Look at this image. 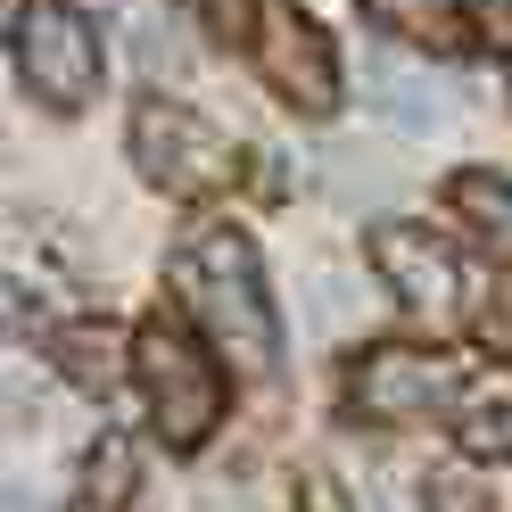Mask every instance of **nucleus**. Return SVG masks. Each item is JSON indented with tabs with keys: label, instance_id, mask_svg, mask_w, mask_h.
<instances>
[{
	"label": "nucleus",
	"instance_id": "1",
	"mask_svg": "<svg viewBox=\"0 0 512 512\" xmlns=\"http://www.w3.org/2000/svg\"><path fill=\"white\" fill-rule=\"evenodd\" d=\"M174 281H182L190 314L207 323L215 356H232L248 380H265L273 356H281V331H273V298H265V273H256V248L232 223H215V232H199L174 256Z\"/></svg>",
	"mask_w": 512,
	"mask_h": 512
},
{
	"label": "nucleus",
	"instance_id": "2",
	"mask_svg": "<svg viewBox=\"0 0 512 512\" xmlns=\"http://www.w3.org/2000/svg\"><path fill=\"white\" fill-rule=\"evenodd\" d=\"M133 380H141L149 422H157L166 446H199V438L223 422V372H215V356H199L190 331H174V323H149V331L133 339Z\"/></svg>",
	"mask_w": 512,
	"mask_h": 512
},
{
	"label": "nucleus",
	"instance_id": "3",
	"mask_svg": "<svg viewBox=\"0 0 512 512\" xmlns=\"http://www.w3.org/2000/svg\"><path fill=\"white\" fill-rule=\"evenodd\" d=\"M133 157H141V174L166 190V199H207V190H223L240 174L232 141L182 100H141L133 108Z\"/></svg>",
	"mask_w": 512,
	"mask_h": 512
},
{
	"label": "nucleus",
	"instance_id": "4",
	"mask_svg": "<svg viewBox=\"0 0 512 512\" xmlns=\"http://www.w3.org/2000/svg\"><path fill=\"white\" fill-rule=\"evenodd\" d=\"M9 42H17V75L34 83L42 108H83L100 91V25L67 0H25Z\"/></svg>",
	"mask_w": 512,
	"mask_h": 512
},
{
	"label": "nucleus",
	"instance_id": "5",
	"mask_svg": "<svg viewBox=\"0 0 512 512\" xmlns=\"http://www.w3.org/2000/svg\"><path fill=\"white\" fill-rule=\"evenodd\" d=\"M256 67H265V83H273L298 116H331V108H339L331 34L298 9V0H265V9H256Z\"/></svg>",
	"mask_w": 512,
	"mask_h": 512
},
{
	"label": "nucleus",
	"instance_id": "6",
	"mask_svg": "<svg viewBox=\"0 0 512 512\" xmlns=\"http://www.w3.org/2000/svg\"><path fill=\"white\" fill-rule=\"evenodd\" d=\"M455 397H463V356H430V347H372L347 372V405L364 422H430Z\"/></svg>",
	"mask_w": 512,
	"mask_h": 512
},
{
	"label": "nucleus",
	"instance_id": "7",
	"mask_svg": "<svg viewBox=\"0 0 512 512\" xmlns=\"http://www.w3.org/2000/svg\"><path fill=\"white\" fill-rule=\"evenodd\" d=\"M372 273L413 306V314H455L463 306V265L430 223H380L372 232Z\"/></svg>",
	"mask_w": 512,
	"mask_h": 512
},
{
	"label": "nucleus",
	"instance_id": "8",
	"mask_svg": "<svg viewBox=\"0 0 512 512\" xmlns=\"http://www.w3.org/2000/svg\"><path fill=\"white\" fill-rule=\"evenodd\" d=\"M455 215L471 223V240L496 256V265H512V182L504 174H455Z\"/></svg>",
	"mask_w": 512,
	"mask_h": 512
},
{
	"label": "nucleus",
	"instance_id": "9",
	"mask_svg": "<svg viewBox=\"0 0 512 512\" xmlns=\"http://www.w3.org/2000/svg\"><path fill=\"white\" fill-rule=\"evenodd\" d=\"M463 455H488V463L512 455V372L463 380Z\"/></svg>",
	"mask_w": 512,
	"mask_h": 512
},
{
	"label": "nucleus",
	"instance_id": "10",
	"mask_svg": "<svg viewBox=\"0 0 512 512\" xmlns=\"http://www.w3.org/2000/svg\"><path fill=\"white\" fill-rule=\"evenodd\" d=\"M364 17L389 25V34H405V42H422V50H463L471 42L455 0H364Z\"/></svg>",
	"mask_w": 512,
	"mask_h": 512
},
{
	"label": "nucleus",
	"instance_id": "11",
	"mask_svg": "<svg viewBox=\"0 0 512 512\" xmlns=\"http://www.w3.org/2000/svg\"><path fill=\"white\" fill-rule=\"evenodd\" d=\"M50 347H58V372H67L75 389H116L124 364H116V331L108 323H67Z\"/></svg>",
	"mask_w": 512,
	"mask_h": 512
},
{
	"label": "nucleus",
	"instance_id": "12",
	"mask_svg": "<svg viewBox=\"0 0 512 512\" xmlns=\"http://www.w3.org/2000/svg\"><path fill=\"white\" fill-rule=\"evenodd\" d=\"M364 83H372V108L389 116V124H405V133H422V124L438 116V108L422 100V83H413L405 67H389V58H364Z\"/></svg>",
	"mask_w": 512,
	"mask_h": 512
},
{
	"label": "nucleus",
	"instance_id": "13",
	"mask_svg": "<svg viewBox=\"0 0 512 512\" xmlns=\"http://www.w3.org/2000/svg\"><path fill=\"white\" fill-rule=\"evenodd\" d=\"M124 488H133V446H124V438H108L100 455H91V496H83V504L116 512V496H124Z\"/></svg>",
	"mask_w": 512,
	"mask_h": 512
},
{
	"label": "nucleus",
	"instance_id": "14",
	"mask_svg": "<svg viewBox=\"0 0 512 512\" xmlns=\"http://www.w3.org/2000/svg\"><path fill=\"white\" fill-rule=\"evenodd\" d=\"M298 512H356V504H347V488H339L331 471H306L298 479Z\"/></svg>",
	"mask_w": 512,
	"mask_h": 512
},
{
	"label": "nucleus",
	"instance_id": "15",
	"mask_svg": "<svg viewBox=\"0 0 512 512\" xmlns=\"http://www.w3.org/2000/svg\"><path fill=\"white\" fill-rule=\"evenodd\" d=\"M0 323H9V331H34V323H42V306H25L17 281H0Z\"/></svg>",
	"mask_w": 512,
	"mask_h": 512
},
{
	"label": "nucleus",
	"instance_id": "16",
	"mask_svg": "<svg viewBox=\"0 0 512 512\" xmlns=\"http://www.w3.org/2000/svg\"><path fill=\"white\" fill-rule=\"evenodd\" d=\"M430 504L438 512H479V496L463 488V479H430Z\"/></svg>",
	"mask_w": 512,
	"mask_h": 512
},
{
	"label": "nucleus",
	"instance_id": "17",
	"mask_svg": "<svg viewBox=\"0 0 512 512\" xmlns=\"http://www.w3.org/2000/svg\"><path fill=\"white\" fill-rule=\"evenodd\" d=\"M207 9L223 17V34H240V25H232V17H240V0H207Z\"/></svg>",
	"mask_w": 512,
	"mask_h": 512
},
{
	"label": "nucleus",
	"instance_id": "18",
	"mask_svg": "<svg viewBox=\"0 0 512 512\" xmlns=\"http://www.w3.org/2000/svg\"><path fill=\"white\" fill-rule=\"evenodd\" d=\"M488 339H504V347H512V314H488Z\"/></svg>",
	"mask_w": 512,
	"mask_h": 512
},
{
	"label": "nucleus",
	"instance_id": "19",
	"mask_svg": "<svg viewBox=\"0 0 512 512\" xmlns=\"http://www.w3.org/2000/svg\"><path fill=\"white\" fill-rule=\"evenodd\" d=\"M83 512H100V504H83Z\"/></svg>",
	"mask_w": 512,
	"mask_h": 512
}]
</instances>
